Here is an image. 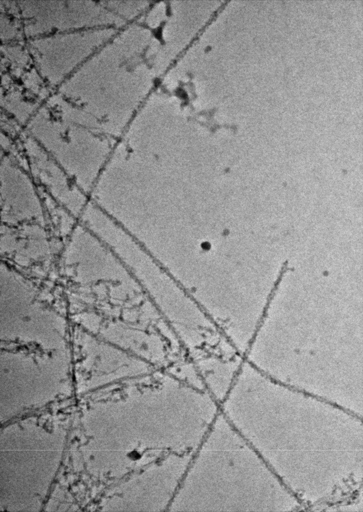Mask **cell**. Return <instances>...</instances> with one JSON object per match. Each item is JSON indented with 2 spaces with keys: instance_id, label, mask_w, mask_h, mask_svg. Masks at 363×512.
Segmentation results:
<instances>
[{
  "instance_id": "cell-1",
  "label": "cell",
  "mask_w": 363,
  "mask_h": 512,
  "mask_svg": "<svg viewBox=\"0 0 363 512\" xmlns=\"http://www.w3.org/2000/svg\"><path fill=\"white\" fill-rule=\"evenodd\" d=\"M254 454L220 412L198 448L192 470L194 510L239 512L255 504Z\"/></svg>"
},
{
  "instance_id": "cell-2",
  "label": "cell",
  "mask_w": 363,
  "mask_h": 512,
  "mask_svg": "<svg viewBox=\"0 0 363 512\" xmlns=\"http://www.w3.org/2000/svg\"><path fill=\"white\" fill-rule=\"evenodd\" d=\"M24 131L88 196L114 148V140L58 114L34 115Z\"/></svg>"
},
{
  "instance_id": "cell-3",
  "label": "cell",
  "mask_w": 363,
  "mask_h": 512,
  "mask_svg": "<svg viewBox=\"0 0 363 512\" xmlns=\"http://www.w3.org/2000/svg\"><path fill=\"white\" fill-rule=\"evenodd\" d=\"M28 171L36 184L74 218H79L89 197L62 167L24 130L18 138Z\"/></svg>"
},
{
  "instance_id": "cell-4",
  "label": "cell",
  "mask_w": 363,
  "mask_h": 512,
  "mask_svg": "<svg viewBox=\"0 0 363 512\" xmlns=\"http://www.w3.org/2000/svg\"><path fill=\"white\" fill-rule=\"evenodd\" d=\"M1 220L10 224L42 221L45 208L38 186L26 168L10 153L0 156Z\"/></svg>"
},
{
  "instance_id": "cell-5",
  "label": "cell",
  "mask_w": 363,
  "mask_h": 512,
  "mask_svg": "<svg viewBox=\"0 0 363 512\" xmlns=\"http://www.w3.org/2000/svg\"><path fill=\"white\" fill-rule=\"evenodd\" d=\"M244 360L239 354L206 352L196 355L194 364L204 389L220 404L231 388Z\"/></svg>"
}]
</instances>
